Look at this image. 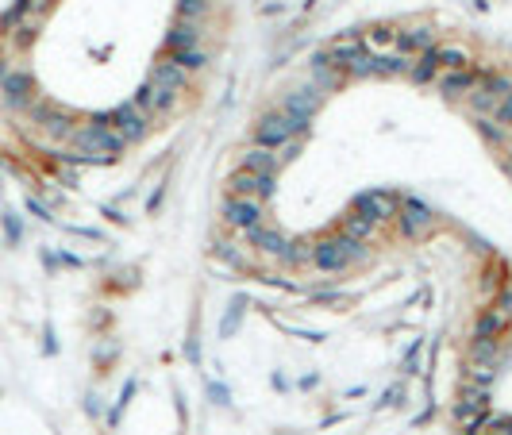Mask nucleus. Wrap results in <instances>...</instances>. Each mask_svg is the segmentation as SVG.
I'll use <instances>...</instances> for the list:
<instances>
[{
  "label": "nucleus",
  "mask_w": 512,
  "mask_h": 435,
  "mask_svg": "<svg viewBox=\"0 0 512 435\" xmlns=\"http://www.w3.org/2000/svg\"><path fill=\"white\" fill-rule=\"evenodd\" d=\"M478 92H486L489 101H501V97H509V92H512V81H509L504 74H489L486 81H481Z\"/></svg>",
  "instance_id": "obj_24"
},
{
  "label": "nucleus",
  "mask_w": 512,
  "mask_h": 435,
  "mask_svg": "<svg viewBox=\"0 0 512 435\" xmlns=\"http://www.w3.org/2000/svg\"><path fill=\"white\" fill-rule=\"evenodd\" d=\"M435 69H439L435 51H424V54H420V62H416V66L408 69V74H413V81H416V85H428L431 77H435Z\"/></svg>",
  "instance_id": "obj_22"
},
{
  "label": "nucleus",
  "mask_w": 512,
  "mask_h": 435,
  "mask_svg": "<svg viewBox=\"0 0 512 435\" xmlns=\"http://www.w3.org/2000/svg\"><path fill=\"white\" fill-rule=\"evenodd\" d=\"M431 51H435V62H439V66H447V69H463L466 62H470L463 47H431Z\"/></svg>",
  "instance_id": "obj_23"
},
{
  "label": "nucleus",
  "mask_w": 512,
  "mask_h": 435,
  "mask_svg": "<svg viewBox=\"0 0 512 435\" xmlns=\"http://www.w3.org/2000/svg\"><path fill=\"white\" fill-rule=\"evenodd\" d=\"M355 212H362L366 220H374V224H381V220H393V216H397V197H393V192H385V189L358 192Z\"/></svg>",
  "instance_id": "obj_5"
},
{
  "label": "nucleus",
  "mask_w": 512,
  "mask_h": 435,
  "mask_svg": "<svg viewBox=\"0 0 512 435\" xmlns=\"http://www.w3.org/2000/svg\"><path fill=\"white\" fill-rule=\"evenodd\" d=\"M281 258H285V262H293V266H301V262H308V258H312V247H308V243H285Z\"/></svg>",
  "instance_id": "obj_27"
},
{
  "label": "nucleus",
  "mask_w": 512,
  "mask_h": 435,
  "mask_svg": "<svg viewBox=\"0 0 512 435\" xmlns=\"http://www.w3.org/2000/svg\"><path fill=\"white\" fill-rule=\"evenodd\" d=\"M4 89H8L12 104H27V97H31V77H27V74H12L8 81H4Z\"/></svg>",
  "instance_id": "obj_21"
},
{
  "label": "nucleus",
  "mask_w": 512,
  "mask_h": 435,
  "mask_svg": "<svg viewBox=\"0 0 512 435\" xmlns=\"http://www.w3.org/2000/svg\"><path fill=\"white\" fill-rule=\"evenodd\" d=\"M389 42H397L393 27H374V31L366 35V47H389Z\"/></svg>",
  "instance_id": "obj_29"
},
{
  "label": "nucleus",
  "mask_w": 512,
  "mask_h": 435,
  "mask_svg": "<svg viewBox=\"0 0 512 435\" xmlns=\"http://www.w3.org/2000/svg\"><path fill=\"white\" fill-rule=\"evenodd\" d=\"M243 170H250V174H273L278 170V154L270 147H250V151H243Z\"/></svg>",
  "instance_id": "obj_13"
},
{
  "label": "nucleus",
  "mask_w": 512,
  "mask_h": 435,
  "mask_svg": "<svg viewBox=\"0 0 512 435\" xmlns=\"http://www.w3.org/2000/svg\"><path fill=\"white\" fill-rule=\"evenodd\" d=\"M362 243L358 239H351V235H335V239H323V243L312 247V262L320 270H328V274H339V270H347L351 262L362 258Z\"/></svg>",
  "instance_id": "obj_1"
},
{
  "label": "nucleus",
  "mask_w": 512,
  "mask_h": 435,
  "mask_svg": "<svg viewBox=\"0 0 512 435\" xmlns=\"http://www.w3.org/2000/svg\"><path fill=\"white\" fill-rule=\"evenodd\" d=\"M177 12H182V19H197L208 12V0H177Z\"/></svg>",
  "instance_id": "obj_28"
},
{
  "label": "nucleus",
  "mask_w": 512,
  "mask_h": 435,
  "mask_svg": "<svg viewBox=\"0 0 512 435\" xmlns=\"http://www.w3.org/2000/svg\"><path fill=\"white\" fill-rule=\"evenodd\" d=\"M316 104H320V97H316V89H301V92H293L289 101H285V108H281V112H289V116L297 120L301 127H308V120H312Z\"/></svg>",
  "instance_id": "obj_10"
},
{
  "label": "nucleus",
  "mask_w": 512,
  "mask_h": 435,
  "mask_svg": "<svg viewBox=\"0 0 512 435\" xmlns=\"http://www.w3.org/2000/svg\"><path fill=\"white\" fill-rule=\"evenodd\" d=\"M470 104H474L478 112H493V104H497V101H489L486 92H474V97H470Z\"/></svg>",
  "instance_id": "obj_33"
},
{
  "label": "nucleus",
  "mask_w": 512,
  "mask_h": 435,
  "mask_svg": "<svg viewBox=\"0 0 512 435\" xmlns=\"http://www.w3.org/2000/svg\"><path fill=\"white\" fill-rule=\"evenodd\" d=\"M474 85H478V69H447V77L439 81V89H443V97H463V92H470Z\"/></svg>",
  "instance_id": "obj_12"
},
{
  "label": "nucleus",
  "mask_w": 512,
  "mask_h": 435,
  "mask_svg": "<svg viewBox=\"0 0 512 435\" xmlns=\"http://www.w3.org/2000/svg\"><path fill=\"white\" fill-rule=\"evenodd\" d=\"M223 220H227V227H235V231H250V227L262 224V208H258V201H250V197H232V201L223 204Z\"/></svg>",
  "instance_id": "obj_6"
},
{
  "label": "nucleus",
  "mask_w": 512,
  "mask_h": 435,
  "mask_svg": "<svg viewBox=\"0 0 512 435\" xmlns=\"http://www.w3.org/2000/svg\"><path fill=\"white\" fill-rule=\"evenodd\" d=\"M170 104H174V89H166L158 81L139 85V92H135V108H143V112H166Z\"/></svg>",
  "instance_id": "obj_9"
},
{
  "label": "nucleus",
  "mask_w": 512,
  "mask_h": 435,
  "mask_svg": "<svg viewBox=\"0 0 512 435\" xmlns=\"http://www.w3.org/2000/svg\"><path fill=\"white\" fill-rule=\"evenodd\" d=\"M35 116H39V124L47 127L50 135H70V112H62L58 104H39Z\"/></svg>",
  "instance_id": "obj_14"
},
{
  "label": "nucleus",
  "mask_w": 512,
  "mask_h": 435,
  "mask_svg": "<svg viewBox=\"0 0 512 435\" xmlns=\"http://www.w3.org/2000/svg\"><path fill=\"white\" fill-rule=\"evenodd\" d=\"M70 135H74V142L85 154H108V158H116V154L124 151V142H127L116 127H104V124L77 127V131H70Z\"/></svg>",
  "instance_id": "obj_2"
},
{
  "label": "nucleus",
  "mask_w": 512,
  "mask_h": 435,
  "mask_svg": "<svg viewBox=\"0 0 512 435\" xmlns=\"http://www.w3.org/2000/svg\"><path fill=\"white\" fill-rule=\"evenodd\" d=\"M174 62H177L182 69H200V66L208 62V54H205V51H197V47H185V51H177V54H174Z\"/></svg>",
  "instance_id": "obj_26"
},
{
  "label": "nucleus",
  "mask_w": 512,
  "mask_h": 435,
  "mask_svg": "<svg viewBox=\"0 0 512 435\" xmlns=\"http://www.w3.org/2000/svg\"><path fill=\"white\" fill-rule=\"evenodd\" d=\"M509 174H512V158H509Z\"/></svg>",
  "instance_id": "obj_34"
},
{
  "label": "nucleus",
  "mask_w": 512,
  "mask_h": 435,
  "mask_svg": "<svg viewBox=\"0 0 512 435\" xmlns=\"http://www.w3.org/2000/svg\"><path fill=\"white\" fill-rule=\"evenodd\" d=\"M227 189H232V197H250V192L262 189V174H250V170H239V174H232V181H227Z\"/></svg>",
  "instance_id": "obj_20"
},
{
  "label": "nucleus",
  "mask_w": 512,
  "mask_h": 435,
  "mask_svg": "<svg viewBox=\"0 0 512 435\" xmlns=\"http://www.w3.org/2000/svg\"><path fill=\"white\" fill-rule=\"evenodd\" d=\"M150 81H158V85H166V89H174V92H177V89L185 85V69L177 66L174 58H170V62H158L154 74H150Z\"/></svg>",
  "instance_id": "obj_18"
},
{
  "label": "nucleus",
  "mask_w": 512,
  "mask_h": 435,
  "mask_svg": "<svg viewBox=\"0 0 512 435\" xmlns=\"http://www.w3.org/2000/svg\"><path fill=\"white\" fill-rule=\"evenodd\" d=\"M366 54V42L358 39V35H339V39L328 42V51L320 54V62H328V66H339V69H351L358 58Z\"/></svg>",
  "instance_id": "obj_4"
},
{
  "label": "nucleus",
  "mask_w": 512,
  "mask_h": 435,
  "mask_svg": "<svg viewBox=\"0 0 512 435\" xmlns=\"http://www.w3.org/2000/svg\"><path fill=\"white\" fill-rule=\"evenodd\" d=\"M428 220H431L428 204L405 201V216H401V231H405V235H420V227H428Z\"/></svg>",
  "instance_id": "obj_17"
},
{
  "label": "nucleus",
  "mask_w": 512,
  "mask_h": 435,
  "mask_svg": "<svg viewBox=\"0 0 512 435\" xmlns=\"http://www.w3.org/2000/svg\"><path fill=\"white\" fill-rule=\"evenodd\" d=\"M478 127H481V135H486L489 142H504V131L493 124V120H478Z\"/></svg>",
  "instance_id": "obj_31"
},
{
  "label": "nucleus",
  "mask_w": 512,
  "mask_h": 435,
  "mask_svg": "<svg viewBox=\"0 0 512 435\" xmlns=\"http://www.w3.org/2000/svg\"><path fill=\"white\" fill-rule=\"evenodd\" d=\"M431 39L435 31L431 27H408V31H397V51L401 54H416V51H431Z\"/></svg>",
  "instance_id": "obj_11"
},
{
  "label": "nucleus",
  "mask_w": 512,
  "mask_h": 435,
  "mask_svg": "<svg viewBox=\"0 0 512 435\" xmlns=\"http://www.w3.org/2000/svg\"><path fill=\"white\" fill-rule=\"evenodd\" d=\"M347 235H351V239H358V243L370 239V235H374V220H366L362 212H355V216L347 220Z\"/></svg>",
  "instance_id": "obj_25"
},
{
  "label": "nucleus",
  "mask_w": 512,
  "mask_h": 435,
  "mask_svg": "<svg viewBox=\"0 0 512 435\" xmlns=\"http://www.w3.org/2000/svg\"><path fill=\"white\" fill-rule=\"evenodd\" d=\"M108 120H112V127H116L124 139H143V131H147V112H139L135 104H120Z\"/></svg>",
  "instance_id": "obj_8"
},
{
  "label": "nucleus",
  "mask_w": 512,
  "mask_h": 435,
  "mask_svg": "<svg viewBox=\"0 0 512 435\" xmlns=\"http://www.w3.org/2000/svg\"><path fill=\"white\" fill-rule=\"evenodd\" d=\"M504 327H509V312L493 309V312H481V316H478V324H474V335H478V339H489V343H493V339L504 331Z\"/></svg>",
  "instance_id": "obj_15"
},
{
  "label": "nucleus",
  "mask_w": 512,
  "mask_h": 435,
  "mask_svg": "<svg viewBox=\"0 0 512 435\" xmlns=\"http://www.w3.org/2000/svg\"><path fill=\"white\" fill-rule=\"evenodd\" d=\"M486 404H489L486 389H481V385H466V389H463V397H458V404H454V420L470 427L474 420H478L481 412H486Z\"/></svg>",
  "instance_id": "obj_7"
},
{
  "label": "nucleus",
  "mask_w": 512,
  "mask_h": 435,
  "mask_svg": "<svg viewBox=\"0 0 512 435\" xmlns=\"http://www.w3.org/2000/svg\"><path fill=\"white\" fill-rule=\"evenodd\" d=\"M250 239H255V247L258 251H266V254H278L281 258V251H285V243H289V239H285V235L278 231V227H250Z\"/></svg>",
  "instance_id": "obj_16"
},
{
  "label": "nucleus",
  "mask_w": 512,
  "mask_h": 435,
  "mask_svg": "<svg viewBox=\"0 0 512 435\" xmlns=\"http://www.w3.org/2000/svg\"><path fill=\"white\" fill-rule=\"evenodd\" d=\"M497 120L512 127V92H509V97H501V104H497Z\"/></svg>",
  "instance_id": "obj_32"
},
{
  "label": "nucleus",
  "mask_w": 512,
  "mask_h": 435,
  "mask_svg": "<svg viewBox=\"0 0 512 435\" xmlns=\"http://www.w3.org/2000/svg\"><path fill=\"white\" fill-rule=\"evenodd\" d=\"M486 435H512V416L489 420V424H486Z\"/></svg>",
  "instance_id": "obj_30"
},
{
  "label": "nucleus",
  "mask_w": 512,
  "mask_h": 435,
  "mask_svg": "<svg viewBox=\"0 0 512 435\" xmlns=\"http://www.w3.org/2000/svg\"><path fill=\"white\" fill-rule=\"evenodd\" d=\"M297 131H305V127L297 124V120L289 116V112H266L262 120H258L255 135H258V147H281V142H289Z\"/></svg>",
  "instance_id": "obj_3"
},
{
  "label": "nucleus",
  "mask_w": 512,
  "mask_h": 435,
  "mask_svg": "<svg viewBox=\"0 0 512 435\" xmlns=\"http://www.w3.org/2000/svg\"><path fill=\"white\" fill-rule=\"evenodd\" d=\"M166 47H170L174 54L185 51V47H197V27H193V19H182L174 31L166 35Z\"/></svg>",
  "instance_id": "obj_19"
}]
</instances>
